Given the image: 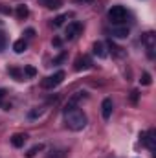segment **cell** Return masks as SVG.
<instances>
[{
    "instance_id": "obj_18",
    "label": "cell",
    "mask_w": 156,
    "mask_h": 158,
    "mask_svg": "<svg viewBox=\"0 0 156 158\" xmlns=\"http://www.w3.org/2000/svg\"><path fill=\"white\" fill-rule=\"evenodd\" d=\"M140 81H142V85H145V86H147V85H151V83H153V79H151V74L143 72V74H142V79H140Z\"/></svg>"
},
{
    "instance_id": "obj_1",
    "label": "cell",
    "mask_w": 156,
    "mask_h": 158,
    "mask_svg": "<svg viewBox=\"0 0 156 158\" xmlns=\"http://www.w3.org/2000/svg\"><path fill=\"white\" fill-rule=\"evenodd\" d=\"M64 121L68 125V129L72 131H81L86 127V114L81 110V109H70V110H64Z\"/></svg>"
},
{
    "instance_id": "obj_13",
    "label": "cell",
    "mask_w": 156,
    "mask_h": 158,
    "mask_svg": "<svg viewBox=\"0 0 156 158\" xmlns=\"http://www.w3.org/2000/svg\"><path fill=\"white\" fill-rule=\"evenodd\" d=\"M26 48H28V42H26L24 39H18V40L13 42V50H15V53H22Z\"/></svg>"
},
{
    "instance_id": "obj_23",
    "label": "cell",
    "mask_w": 156,
    "mask_h": 158,
    "mask_svg": "<svg viewBox=\"0 0 156 158\" xmlns=\"http://www.w3.org/2000/svg\"><path fill=\"white\" fill-rule=\"evenodd\" d=\"M64 19H66V15H61V17H57V19L53 20V26H61V24L64 22Z\"/></svg>"
},
{
    "instance_id": "obj_25",
    "label": "cell",
    "mask_w": 156,
    "mask_h": 158,
    "mask_svg": "<svg viewBox=\"0 0 156 158\" xmlns=\"http://www.w3.org/2000/svg\"><path fill=\"white\" fill-rule=\"evenodd\" d=\"M42 114V109H39V110H31L30 112V118H37V116H40Z\"/></svg>"
},
{
    "instance_id": "obj_2",
    "label": "cell",
    "mask_w": 156,
    "mask_h": 158,
    "mask_svg": "<svg viewBox=\"0 0 156 158\" xmlns=\"http://www.w3.org/2000/svg\"><path fill=\"white\" fill-rule=\"evenodd\" d=\"M127 17H129V13H127V9L123 6H112L109 9V20H110V24H123L127 20Z\"/></svg>"
},
{
    "instance_id": "obj_3",
    "label": "cell",
    "mask_w": 156,
    "mask_h": 158,
    "mask_svg": "<svg viewBox=\"0 0 156 158\" xmlns=\"http://www.w3.org/2000/svg\"><path fill=\"white\" fill-rule=\"evenodd\" d=\"M63 79H64V72H63V70H59V72H55L53 76H48V77L42 79V81H40V86H42V88H46V90H50V88L59 86V85L63 83Z\"/></svg>"
},
{
    "instance_id": "obj_16",
    "label": "cell",
    "mask_w": 156,
    "mask_h": 158,
    "mask_svg": "<svg viewBox=\"0 0 156 158\" xmlns=\"http://www.w3.org/2000/svg\"><path fill=\"white\" fill-rule=\"evenodd\" d=\"M46 7H50V9H59L61 6H63V0H46V4H44Z\"/></svg>"
},
{
    "instance_id": "obj_11",
    "label": "cell",
    "mask_w": 156,
    "mask_h": 158,
    "mask_svg": "<svg viewBox=\"0 0 156 158\" xmlns=\"http://www.w3.org/2000/svg\"><path fill=\"white\" fill-rule=\"evenodd\" d=\"M92 52H94V55H97V57H101V59H105V57L109 55V52H107V46H105V42H101V40L94 42V46H92Z\"/></svg>"
},
{
    "instance_id": "obj_5",
    "label": "cell",
    "mask_w": 156,
    "mask_h": 158,
    "mask_svg": "<svg viewBox=\"0 0 156 158\" xmlns=\"http://www.w3.org/2000/svg\"><path fill=\"white\" fill-rule=\"evenodd\" d=\"M143 44H145V48H147L149 57L153 59V57H154V48H156V35H154V31H147V33L143 35Z\"/></svg>"
},
{
    "instance_id": "obj_30",
    "label": "cell",
    "mask_w": 156,
    "mask_h": 158,
    "mask_svg": "<svg viewBox=\"0 0 156 158\" xmlns=\"http://www.w3.org/2000/svg\"><path fill=\"white\" fill-rule=\"evenodd\" d=\"M39 2H42V4H46V0H39Z\"/></svg>"
},
{
    "instance_id": "obj_28",
    "label": "cell",
    "mask_w": 156,
    "mask_h": 158,
    "mask_svg": "<svg viewBox=\"0 0 156 158\" xmlns=\"http://www.w3.org/2000/svg\"><path fill=\"white\" fill-rule=\"evenodd\" d=\"M61 44H63V40H61V39H53V46H57V48H59Z\"/></svg>"
},
{
    "instance_id": "obj_10",
    "label": "cell",
    "mask_w": 156,
    "mask_h": 158,
    "mask_svg": "<svg viewBox=\"0 0 156 158\" xmlns=\"http://www.w3.org/2000/svg\"><path fill=\"white\" fill-rule=\"evenodd\" d=\"M92 66V61H90V57L88 55H83V57H77L76 59V64H74V68L81 72V70H88Z\"/></svg>"
},
{
    "instance_id": "obj_21",
    "label": "cell",
    "mask_w": 156,
    "mask_h": 158,
    "mask_svg": "<svg viewBox=\"0 0 156 158\" xmlns=\"http://www.w3.org/2000/svg\"><path fill=\"white\" fill-rule=\"evenodd\" d=\"M109 48H110V52H114L116 55H123V52H121V48H117L116 44H112V40L109 42Z\"/></svg>"
},
{
    "instance_id": "obj_15",
    "label": "cell",
    "mask_w": 156,
    "mask_h": 158,
    "mask_svg": "<svg viewBox=\"0 0 156 158\" xmlns=\"http://www.w3.org/2000/svg\"><path fill=\"white\" fill-rule=\"evenodd\" d=\"M28 15H30V9H28L26 6H18V7H17V17H18V19H26Z\"/></svg>"
},
{
    "instance_id": "obj_4",
    "label": "cell",
    "mask_w": 156,
    "mask_h": 158,
    "mask_svg": "<svg viewBox=\"0 0 156 158\" xmlns=\"http://www.w3.org/2000/svg\"><path fill=\"white\" fill-rule=\"evenodd\" d=\"M142 143L149 149V151H153L154 153L156 149V132L154 131H145V132H142Z\"/></svg>"
},
{
    "instance_id": "obj_22",
    "label": "cell",
    "mask_w": 156,
    "mask_h": 158,
    "mask_svg": "<svg viewBox=\"0 0 156 158\" xmlns=\"http://www.w3.org/2000/svg\"><path fill=\"white\" fill-rule=\"evenodd\" d=\"M6 44H7V39H6V35H4V33L0 31V52H2L4 48H6Z\"/></svg>"
},
{
    "instance_id": "obj_20",
    "label": "cell",
    "mask_w": 156,
    "mask_h": 158,
    "mask_svg": "<svg viewBox=\"0 0 156 158\" xmlns=\"http://www.w3.org/2000/svg\"><path fill=\"white\" fill-rule=\"evenodd\" d=\"M66 156V151H51V155L48 158H64Z\"/></svg>"
},
{
    "instance_id": "obj_14",
    "label": "cell",
    "mask_w": 156,
    "mask_h": 158,
    "mask_svg": "<svg viewBox=\"0 0 156 158\" xmlns=\"http://www.w3.org/2000/svg\"><path fill=\"white\" fill-rule=\"evenodd\" d=\"M42 149H44V145H42V143H37V145H33L31 149H28L26 156H28V158H33L35 155H37V153H39V151H42Z\"/></svg>"
},
{
    "instance_id": "obj_6",
    "label": "cell",
    "mask_w": 156,
    "mask_h": 158,
    "mask_svg": "<svg viewBox=\"0 0 156 158\" xmlns=\"http://www.w3.org/2000/svg\"><path fill=\"white\" fill-rule=\"evenodd\" d=\"M109 33L116 39H127L129 37V28L125 24H112V28L109 30Z\"/></svg>"
},
{
    "instance_id": "obj_12",
    "label": "cell",
    "mask_w": 156,
    "mask_h": 158,
    "mask_svg": "<svg viewBox=\"0 0 156 158\" xmlns=\"http://www.w3.org/2000/svg\"><path fill=\"white\" fill-rule=\"evenodd\" d=\"M26 140H28V134L26 132H17V134L11 136V145L18 149V147H22L26 143Z\"/></svg>"
},
{
    "instance_id": "obj_26",
    "label": "cell",
    "mask_w": 156,
    "mask_h": 158,
    "mask_svg": "<svg viewBox=\"0 0 156 158\" xmlns=\"http://www.w3.org/2000/svg\"><path fill=\"white\" fill-rule=\"evenodd\" d=\"M64 59H66V53H61L59 57H55V59H53V63H63Z\"/></svg>"
},
{
    "instance_id": "obj_8",
    "label": "cell",
    "mask_w": 156,
    "mask_h": 158,
    "mask_svg": "<svg viewBox=\"0 0 156 158\" xmlns=\"http://www.w3.org/2000/svg\"><path fill=\"white\" fill-rule=\"evenodd\" d=\"M112 110H114V103H112V99H110V98H105L103 103H101V116H103V119L110 118V116H112Z\"/></svg>"
},
{
    "instance_id": "obj_17",
    "label": "cell",
    "mask_w": 156,
    "mask_h": 158,
    "mask_svg": "<svg viewBox=\"0 0 156 158\" xmlns=\"http://www.w3.org/2000/svg\"><path fill=\"white\" fill-rule=\"evenodd\" d=\"M9 74L17 79V81H22V79H24V72L18 70V68H9Z\"/></svg>"
},
{
    "instance_id": "obj_24",
    "label": "cell",
    "mask_w": 156,
    "mask_h": 158,
    "mask_svg": "<svg viewBox=\"0 0 156 158\" xmlns=\"http://www.w3.org/2000/svg\"><path fill=\"white\" fill-rule=\"evenodd\" d=\"M138 96H140V92H138V90H132V94H130V101L136 103V101H138Z\"/></svg>"
},
{
    "instance_id": "obj_19",
    "label": "cell",
    "mask_w": 156,
    "mask_h": 158,
    "mask_svg": "<svg viewBox=\"0 0 156 158\" xmlns=\"http://www.w3.org/2000/svg\"><path fill=\"white\" fill-rule=\"evenodd\" d=\"M22 72H24L26 76H30V77H33V76L37 74V70H35L33 66H24V70H22Z\"/></svg>"
},
{
    "instance_id": "obj_7",
    "label": "cell",
    "mask_w": 156,
    "mask_h": 158,
    "mask_svg": "<svg viewBox=\"0 0 156 158\" xmlns=\"http://www.w3.org/2000/svg\"><path fill=\"white\" fill-rule=\"evenodd\" d=\"M83 99H86V92H84V90H79V92H76V94L68 99V103L64 105V110L77 109V107H79V101H83Z\"/></svg>"
},
{
    "instance_id": "obj_27",
    "label": "cell",
    "mask_w": 156,
    "mask_h": 158,
    "mask_svg": "<svg viewBox=\"0 0 156 158\" xmlns=\"http://www.w3.org/2000/svg\"><path fill=\"white\" fill-rule=\"evenodd\" d=\"M6 94H7V92H6V90H4V88H0V103H2V99H4V98H6Z\"/></svg>"
},
{
    "instance_id": "obj_29",
    "label": "cell",
    "mask_w": 156,
    "mask_h": 158,
    "mask_svg": "<svg viewBox=\"0 0 156 158\" xmlns=\"http://www.w3.org/2000/svg\"><path fill=\"white\" fill-rule=\"evenodd\" d=\"M79 2H92V0H79Z\"/></svg>"
},
{
    "instance_id": "obj_9",
    "label": "cell",
    "mask_w": 156,
    "mask_h": 158,
    "mask_svg": "<svg viewBox=\"0 0 156 158\" xmlns=\"http://www.w3.org/2000/svg\"><path fill=\"white\" fill-rule=\"evenodd\" d=\"M81 30H83L81 22H70L66 26V39H76L79 33H81Z\"/></svg>"
}]
</instances>
